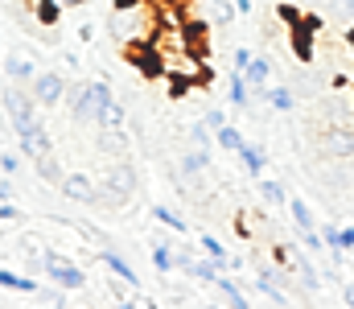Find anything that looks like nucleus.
Segmentation results:
<instances>
[{
  "label": "nucleus",
  "mask_w": 354,
  "mask_h": 309,
  "mask_svg": "<svg viewBox=\"0 0 354 309\" xmlns=\"http://www.w3.org/2000/svg\"><path fill=\"white\" fill-rule=\"evenodd\" d=\"M153 218H157L165 231H174V235H185V231H189V223H185L177 210H169V206H153Z\"/></svg>",
  "instance_id": "nucleus-25"
},
{
  "label": "nucleus",
  "mask_w": 354,
  "mask_h": 309,
  "mask_svg": "<svg viewBox=\"0 0 354 309\" xmlns=\"http://www.w3.org/2000/svg\"><path fill=\"white\" fill-rule=\"evenodd\" d=\"M17 218H21V210H17V206H12V203H0V223H17Z\"/></svg>",
  "instance_id": "nucleus-36"
},
{
  "label": "nucleus",
  "mask_w": 354,
  "mask_h": 309,
  "mask_svg": "<svg viewBox=\"0 0 354 309\" xmlns=\"http://www.w3.org/2000/svg\"><path fill=\"white\" fill-rule=\"evenodd\" d=\"M115 309H140V306H136L132 297H120V301H115Z\"/></svg>",
  "instance_id": "nucleus-38"
},
{
  "label": "nucleus",
  "mask_w": 354,
  "mask_h": 309,
  "mask_svg": "<svg viewBox=\"0 0 354 309\" xmlns=\"http://www.w3.org/2000/svg\"><path fill=\"white\" fill-rule=\"evenodd\" d=\"M185 136H189V149H202V153H210V144H214V132H210L202 120H194V124L185 128Z\"/></svg>",
  "instance_id": "nucleus-26"
},
{
  "label": "nucleus",
  "mask_w": 354,
  "mask_h": 309,
  "mask_svg": "<svg viewBox=\"0 0 354 309\" xmlns=\"http://www.w3.org/2000/svg\"><path fill=\"white\" fill-rule=\"evenodd\" d=\"M41 272H46L58 289H66V293H79V289L87 285V272H83L71 256H62V252H54V247H41Z\"/></svg>",
  "instance_id": "nucleus-3"
},
{
  "label": "nucleus",
  "mask_w": 354,
  "mask_h": 309,
  "mask_svg": "<svg viewBox=\"0 0 354 309\" xmlns=\"http://www.w3.org/2000/svg\"><path fill=\"white\" fill-rule=\"evenodd\" d=\"M292 277H297V285H301L309 297H317V293H322V285H326V281H322V272H317V260H309V256H301V260L292 264Z\"/></svg>",
  "instance_id": "nucleus-13"
},
{
  "label": "nucleus",
  "mask_w": 354,
  "mask_h": 309,
  "mask_svg": "<svg viewBox=\"0 0 354 309\" xmlns=\"http://www.w3.org/2000/svg\"><path fill=\"white\" fill-rule=\"evenodd\" d=\"M202 124H206L210 132H218V128L227 124V111H223V107H210V111H202Z\"/></svg>",
  "instance_id": "nucleus-33"
},
{
  "label": "nucleus",
  "mask_w": 354,
  "mask_h": 309,
  "mask_svg": "<svg viewBox=\"0 0 354 309\" xmlns=\"http://www.w3.org/2000/svg\"><path fill=\"white\" fill-rule=\"evenodd\" d=\"M0 289H8V293H37V281H33V277H25V272L0 268Z\"/></svg>",
  "instance_id": "nucleus-22"
},
{
  "label": "nucleus",
  "mask_w": 354,
  "mask_h": 309,
  "mask_svg": "<svg viewBox=\"0 0 354 309\" xmlns=\"http://www.w3.org/2000/svg\"><path fill=\"white\" fill-rule=\"evenodd\" d=\"M111 37L124 46H149L161 33V8L157 0H115L111 8Z\"/></svg>",
  "instance_id": "nucleus-1"
},
{
  "label": "nucleus",
  "mask_w": 354,
  "mask_h": 309,
  "mask_svg": "<svg viewBox=\"0 0 354 309\" xmlns=\"http://www.w3.org/2000/svg\"><path fill=\"white\" fill-rule=\"evenodd\" d=\"M87 95H91V115H95V128H107V115H111V107H115V91H111V83L95 79V83H87Z\"/></svg>",
  "instance_id": "nucleus-8"
},
{
  "label": "nucleus",
  "mask_w": 354,
  "mask_h": 309,
  "mask_svg": "<svg viewBox=\"0 0 354 309\" xmlns=\"http://www.w3.org/2000/svg\"><path fill=\"white\" fill-rule=\"evenodd\" d=\"M99 182H107V186H111V190H120L124 198H132V194H136V169H132L128 161H115Z\"/></svg>",
  "instance_id": "nucleus-11"
},
{
  "label": "nucleus",
  "mask_w": 354,
  "mask_h": 309,
  "mask_svg": "<svg viewBox=\"0 0 354 309\" xmlns=\"http://www.w3.org/2000/svg\"><path fill=\"white\" fill-rule=\"evenodd\" d=\"M17 149H21V157L25 161H37V157H50V132L37 124L33 132H25V136H17Z\"/></svg>",
  "instance_id": "nucleus-10"
},
{
  "label": "nucleus",
  "mask_w": 354,
  "mask_h": 309,
  "mask_svg": "<svg viewBox=\"0 0 354 309\" xmlns=\"http://www.w3.org/2000/svg\"><path fill=\"white\" fill-rule=\"evenodd\" d=\"M235 12H252V0H235Z\"/></svg>",
  "instance_id": "nucleus-40"
},
{
  "label": "nucleus",
  "mask_w": 354,
  "mask_h": 309,
  "mask_svg": "<svg viewBox=\"0 0 354 309\" xmlns=\"http://www.w3.org/2000/svg\"><path fill=\"white\" fill-rule=\"evenodd\" d=\"M103 268H107L115 281H124L132 293H140V277H136V268H132V264H128V260H124L115 247H107V243H103Z\"/></svg>",
  "instance_id": "nucleus-9"
},
{
  "label": "nucleus",
  "mask_w": 354,
  "mask_h": 309,
  "mask_svg": "<svg viewBox=\"0 0 354 309\" xmlns=\"http://www.w3.org/2000/svg\"><path fill=\"white\" fill-rule=\"evenodd\" d=\"M239 161H243V174L248 178H264V165H268V153H264V144H243L239 149Z\"/></svg>",
  "instance_id": "nucleus-15"
},
{
  "label": "nucleus",
  "mask_w": 354,
  "mask_h": 309,
  "mask_svg": "<svg viewBox=\"0 0 354 309\" xmlns=\"http://www.w3.org/2000/svg\"><path fill=\"white\" fill-rule=\"evenodd\" d=\"M243 79H248V87L260 95V91H268V79H272V62L268 58H252V66L243 71Z\"/></svg>",
  "instance_id": "nucleus-17"
},
{
  "label": "nucleus",
  "mask_w": 354,
  "mask_h": 309,
  "mask_svg": "<svg viewBox=\"0 0 354 309\" xmlns=\"http://www.w3.org/2000/svg\"><path fill=\"white\" fill-rule=\"evenodd\" d=\"M33 169H37V178L50 182V186H62V178H66V169H62V161H58L54 153H50V157H37Z\"/></svg>",
  "instance_id": "nucleus-21"
},
{
  "label": "nucleus",
  "mask_w": 354,
  "mask_h": 309,
  "mask_svg": "<svg viewBox=\"0 0 354 309\" xmlns=\"http://www.w3.org/2000/svg\"><path fill=\"white\" fill-rule=\"evenodd\" d=\"M0 75H4V71H0Z\"/></svg>",
  "instance_id": "nucleus-45"
},
{
  "label": "nucleus",
  "mask_w": 354,
  "mask_h": 309,
  "mask_svg": "<svg viewBox=\"0 0 354 309\" xmlns=\"http://www.w3.org/2000/svg\"><path fill=\"white\" fill-rule=\"evenodd\" d=\"M252 58H256V54H252V50H248V46H235V54H231V66H235V71H239V75H243V71H248V66H252Z\"/></svg>",
  "instance_id": "nucleus-32"
},
{
  "label": "nucleus",
  "mask_w": 354,
  "mask_h": 309,
  "mask_svg": "<svg viewBox=\"0 0 354 309\" xmlns=\"http://www.w3.org/2000/svg\"><path fill=\"white\" fill-rule=\"evenodd\" d=\"M17 169H21V153H0V174L12 178Z\"/></svg>",
  "instance_id": "nucleus-34"
},
{
  "label": "nucleus",
  "mask_w": 354,
  "mask_h": 309,
  "mask_svg": "<svg viewBox=\"0 0 354 309\" xmlns=\"http://www.w3.org/2000/svg\"><path fill=\"white\" fill-rule=\"evenodd\" d=\"M210 289H218V293H223L227 309H252V301H248V297H243V289H239V281H231L227 272H218V281H214Z\"/></svg>",
  "instance_id": "nucleus-14"
},
{
  "label": "nucleus",
  "mask_w": 354,
  "mask_h": 309,
  "mask_svg": "<svg viewBox=\"0 0 354 309\" xmlns=\"http://www.w3.org/2000/svg\"><path fill=\"white\" fill-rule=\"evenodd\" d=\"M75 4H87V0H58V8H75Z\"/></svg>",
  "instance_id": "nucleus-41"
},
{
  "label": "nucleus",
  "mask_w": 354,
  "mask_h": 309,
  "mask_svg": "<svg viewBox=\"0 0 354 309\" xmlns=\"http://www.w3.org/2000/svg\"><path fill=\"white\" fill-rule=\"evenodd\" d=\"M66 107H71V120H75V124H95L87 83H71V87H66Z\"/></svg>",
  "instance_id": "nucleus-12"
},
{
  "label": "nucleus",
  "mask_w": 354,
  "mask_h": 309,
  "mask_svg": "<svg viewBox=\"0 0 354 309\" xmlns=\"http://www.w3.org/2000/svg\"><path fill=\"white\" fill-rule=\"evenodd\" d=\"M66 79L58 75V71H37V79L29 83V91H33V100L41 103V107H58V103H66Z\"/></svg>",
  "instance_id": "nucleus-4"
},
{
  "label": "nucleus",
  "mask_w": 354,
  "mask_h": 309,
  "mask_svg": "<svg viewBox=\"0 0 354 309\" xmlns=\"http://www.w3.org/2000/svg\"><path fill=\"white\" fill-rule=\"evenodd\" d=\"M4 75H8V83H17V87H21V83H33V79H37V62H33V58H8V62H4Z\"/></svg>",
  "instance_id": "nucleus-16"
},
{
  "label": "nucleus",
  "mask_w": 354,
  "mask_h": 309,
  "mask_svg": "<svg viewBox=\"0 0 354 309\" xmlns=\"http://www.w3.org/2000/svg\"><path fill=\"white\" fill-rule=\"evenodd\" d=\"M334 21H354V0H326Z\"/></svg>",
  "instance_id": "nucleus-30"
},
{
  "label": "nucleus",
  "mask_w": 354,
  "mask_h": 309,
  "mask_svg": "<svg viewBox=\"0 0 354 309\" xmlns=\"http://www.w3.org/2000/svg\"><path fill=\"white\" fill-rule=\"evenodd\" d=\"M12 198H17V194H12V182L4 178V182H0V203H12Z\"/></svg>",
  "instance_id": "nucleus-37"
},
{
  "label": "nucleus",
  "mask_w": 354,
  "mask_h": 309,
  "mask_svg": "<svg viewBox=\"0 0 354 309\" xmlns=\"http://www.w3.org/2000/svg\"><path fill=\"white\" fill-rule=\"evenodd\" d=\"M342 297H346V309H354V285H346V289H342Z\"/></svg>",
  "instance_id": "nucleus-39"
},
{
  "label": "nucleus",
  "mask_w": 354,
  "mask_h": 309,
  "mask_svg": "<svg viewBox=\"0 0 354 309\" xmlns=\"http://www.w3.org/2000/svg\"><path fill=\"white\" fill-rule=\"evenodd\" d=\"M322 149L330 153V157H354V124H330L326 132H322Z\"/></svg>",
  "instance_id": "nucleus-7"
},
{
  "label": "nucleus",
  "mask_w": 354,
  "mask_h": 309,
  "mask_svg": "<svg viewBox=\"0 0 354 309\" xmlns=\"http://www.w3.org/2000/svg\"><path fill=\"white\" fill-rule=\"evenodd\" d=\"M37 309H54V306H37Z\"/></svg>",
  "instance_id": "nucleus-43"
},
{
  "label": "nucleus",
  "mask_w": 354,
  "mask_h": 309,
  "mask_svg": "<svg viewBox=\"0 0 354 309\" xmlns=\"http://www.w3.org/2000/svg\"><path fill=\"white\" fill-rule=\"evenodd\" d=\"M248 95H252V87H248V79L239 75V71H231V79H227V100L235 103V107H248Z\"/></svg>",
  "instance_id": "nucleus-23"
},
{
  "label": "nucleus",
  "mask_w": 354,
  "mask_h": 309,
  "mask_svg": "<svg viewBox=\"0 0 354 309\" xmlns=\"http://www.w3.org/2000/svg\"><path fill=\"white\" fill-rule=\"evenodd\" d=\"M185 272L202 285H214L218 281V260H194V264H185Z\"/></svg>",
  "instance_id": "nucleus-27"
},
{
  "label": "nucleus",
  "mask_w": 354,
  "mask_h": 309,
  "mask_svg": "<svg viewBox=\"0 0 354 309\" xmlns=\"http://www.w3.org/2000/svg\"><path fill=\"white\" fill-rule=\"evenodd\" d=\"M145 309H157V301H149V306H145Z\"/></svg>",
  "instance_id": "nucleus-42"
},
{
  "label": "nucleus",
  "mask_w": 354,
  "mask_h": 309,
  "mask_svg": "<svg viewBox=\"0 0 354 309\" xmlns=\"http://www.w3.org/2000/svg\"><path fill=\"white\" fill-rule=\"evenodd\" d=\"M58 190H62V198L83 203V206H95V198H99V182H95L91 174H66Z\"/></svg>",
  "instance_id": "nucleus-6"
},
{
  "label": "nucleus",
  "mask_w": 354,
  "mask_h": 309,
  "mask_svg": "<svg viewBox=\"0 0 354 309\" xmlns=\"http://www.w3.org/2000/svg\"><path fill=\"white\" fill-rule=\"evenodd\" d=\"M260 100H264L272 111H280V115H288V111L297 107V95H292V87H268Z\"/></svg>",
  "instance_id": "nucleus-19"
},
{
  "label": "nucleus",
  "mask_w": 354,
  "mask_h": 309,
  "mask_svg": "<svg viewBox=\"0 0 354 309\" xmlns=\"http://www.w3.org/2000/svg\"><path fill=\"white\" fill-rule=\"evenodd\" d=\"M202 252H206L210 260H227V247H223V239H214V235H202Z\"/></svg>",
  "instance_id": "nucleus-31"
},
{
  "label": "nucleus",
  "mask_w": 354,
  "mask_h": 309,
  "mask_svg": "<svg viewBox=\"0 0 354 309\" xmlns=\"http://www.w3.org/2000/svg\"><path fill=\"white\" fill-rule=\"evenodd\" d=\"M206 309H214V306H206Z\"/></svg>",
  "instance_id": "nucleus-44"
},
{
  "label": "nucleus",
  "mask_w": 354,
  "mask_h": 309,
  "mask_svg": "<svg viewBox=\"0 0 354 309\" xmlns=\"http://www.w3.org/2000/svg\"><path fill=\"white\" fill-rule=\"evenodd\" d=\"M206 169H210V153H202V149H185L181 153V161H177V182L181 186H189V190H198L202 186V178H206Z\"/></svg>",
  "instance_id": "nucleus-5"
},
{
  "label": "nucleus",
  "mask_w": 354,
  "mask_h": 309,
  "mask_svg": "<svg viewBox=\"0 0 354 309\" xmlns=\"http://www.w3.org/2000/svg\"><path fill=\"white\" fill-rule=\"evenodd\" d=\"M0 111H4V115H8V124H12V132H17V136H25V132H33V128H37V124H41V120H37V107H41V103L33 100V91H25V87H17V83H12V87H4V95H0Z\"/></svg>",
  "instance_id": "nucleus-2"
},
{
  "label": "nucleus",
  "mask_w": 354,
  "mask_h": 309,
  "mask_svg": "<svg viewBox=\"0 0 354 309\" xmlns=\"http://www.w3.org/2000/svg\"><path fill=\"white\" fill-rule=\"evenodd\" d=\"M288 214H292V223L301 231H317V218H313V210H309L305 198H288Z\"/></svg>",
  "instance_id": "nucleus-24"
},
{
  "label": "nucleus",
  "mask_w": 354,
  "mask_h": 309,
  "mask_svg": "<svg viewBox=\"0 0 354 309\" xmlns=\"http://www.w3.org/2000/svg\"><path fill=\"white\" fill-rule=\"evenodd\" d=\"M334 264H342L346 260V252H354V227H338V239H334Z\"/></svg>",
  "instance_id": "nucleus-29"
},
{
  "label": "nucleus",
  "mask_w": 354,
  "mask_h": 309,
  "mask_svg": "<svg viewBox=\"0 0 354 309\" xmlns=\"http://www.w3.org/2000/svg\"><path fill=\"white\" fill-rule=\"evenodd\" d=\"M149 252H153V268H157L161 277H169V272L177 268V252L169 247V239H157Z\"/></svg>",
  "instance_id": "nucleus-18"
},
{
  "label": "nucleus",
  "mask_w": 354,
  "mask_h": 309,
  "mask_svg": "<svg viewBox=\"0 0 354 309\" xmlns=\"http://www.w3.org/2000/svg\"><path fill=\"white\" fill-rule=\"evenodd\" d=\"M301 243H305V247H309V252H322V247H326V243H322V235H317V231H301Z\"/></svg>",
  "instance_id": "nucleus-35"
},
{
  "label": "nucleus",
  "mask_w": 354,
  "mask_h": 309,
  "mask_svg": "<svg viewBox=\"0 0 354 309\" xmlns=\"http://www.w3.org/2000/svg\"><path fill=\"white\" fill-rule=\"evenodd\" d=\"M214 144H218L223 153H235V157H239V149L248 144V136H243V132H239L235 124H223V128L214 132Z\"/></svg>",
  "instance_id": "nucleus-20"
},
{
  "label": "nucleus",
  "mask_w": 354,
  "mask_h": 309,
  "mask_svg": "<svg viewBox=\"0 0 354 309\" xmlns=\"http://www.w3.org/2000/svg\"><path fill=\"white\" fill-rule=\"evenodd\" d=\"M260 198H264L268 206H284L288 203V194H284V186H280L276 178H264V182H260Z\"/></svg>",
  "instance_id": "nucleus-28"
}]
</instances>
